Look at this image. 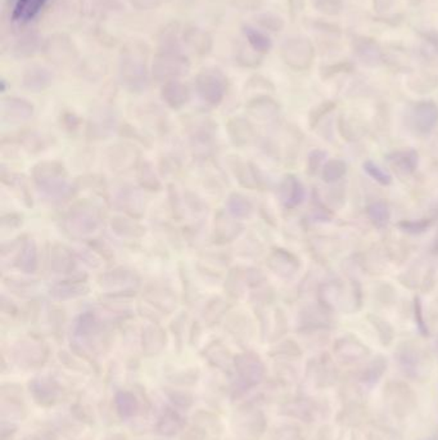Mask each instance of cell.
<instances>
[{"mask_svg": "<svg viewBox=\"0 0 438 440\" xmlns=\"http://www.w3.org/2000/svg\"><path fill=\"white\" fill-rule=\"evenodd\" d=\"M7 286H10L12 291H14V294H19V297H26L30 292H34V283L32 281H26V279H17V278H10L8 281H4Z\"/></svg>", "mask_w": 438, "mask_h": 440, "instance_id": "d6986e66", "label": "cell"}, {"mask_svg": "<svg viewBox=\"0 0 438 440\" xmlns=\"http://www.w3.org/2000/svg\"><path fill=\"white\" fill-rule=\"evenodd\" d=\"M48 0H17L12 19L16 22H29L30 19H35L39 12L43 10Z\"/></svg>", "mask_w": 438, "mask_h": 440, "instance_id": "9c48e42d", "label": "cell"}, {"mask_svg": "<svg viewBox=\"0 0 438 440\" xmlns=\"http://www.w3.org/2000/svg\"><path fill=\"white\" fill-rule=\"evenodd\" d=\"M32 179L50 201H63L72 196L74 187L67 182L65 166L57 161H43L34 166Z\"/></svg>", "mask_w": 438, "mask_h": 440, "instance_id": "6da1fadb", "label": "cell"}, {"mask_svg": "<svg viewBox=\"0 0 438 440\" xmlns=\"http://www.w3.org/2000/svg\"><path fill=\"white\" fill-rule=\"evenodd\" d=\"M144 199L140 194V192L132 186H123L118 188L116 200L117 206L127 212L132 217H139L142 215L144 210Z\"/></svg>", "mask_w": 438, "mask_h": 440, "instance_id": "8992f818", "label": "cell"}, {"mask_svg": "<svg viewBox=\"0 0 438 440\" xmlns=\"http://www.w3.org/2000/svg\"><path fill=\"white\" fill-rule=\"evenodd\" d=\"M365 170L368 172V174L372 177L373 179H375L377 182L381 183V184H390V177L384 172L383 169H381L379 166L374 165L373 163H365Z\"/></svg>", "mask_w": 438, "mask_h": 440, "instance_id": "ffe728a7", "label": "cell"}, {"mask_svg": "<svg viewBox=\"0 0 438 440\" xmlns=\"http://www.w3.org/2000/svg\"><path fill=\"white\" fill-rule=\"evenodd\" d=\"M228 130L230 141L237 147H243V146L251 143L253 139V134H255L252 128L242 120L231 121L229 124Z\"/></svg>", "mask_w": 438, "mask_h": 440, "instance_id": "7c38bea8", "label": "cell"}, {"mask_svg": "<svg viewBox=\"0 0 438 440\" xmlns=\"http://www.w3.org/2000/svg\"><path fill=\"white\" fill-rule=\"evenodd\" d=\"M228 212L236 219H246L252 214V205L239 193L230 194L228 199Z\"/></svg>", "mask_w": 438, "mask_h": 440, "instance_id": "4fadbf2b", "label": "cell"}, {"mask_svg": "<svg viewBox=\"0 0 438 440\" xmlns=\"http://www.w3.org/2000/svg\"><path fill=\"white\" fill-rule=\"evenodd\" d=\"M103 224V215L94 203L81 201L71 208L63 219V228L72 237L83 239L96 233Z\"/></svg>", "mask_w": 438, "mask_h": 440, "instance_id": "7a4b0ae2", "label": "cell"}, {"mask_svg": "<svg viewBox=\"0 0 438 440\" xmlns=\"http://www.w3.org/2000/svg\"><path fill=\"white\" fill-rule=\"evenodd\" d=\"M107 160L112 172H129L138 165L139 151L132 144H114L107 152Z\"/></svg>", "mask_w": 438, "mask_h": 440, "instance_id": "277c9868", "label": "cell"}, {"mask_svg": "<svg viewBox=\"0 0 438 440\" xmlns=\"http://www.w3.org/2000/svg\"><path fill=\"white\" fill-rule=\"evenodd\" d=\"M49 268L57 274H68L75 268V259L65 245L54 243L49 251Z\"/></svg>", "mask_w": 438, "mask_h": 440, "instance_id": "52a82bcc", "label": "cell"}, {"mask_svg": "<svg viewBox=\"0 0 438 440\" xmlns=\"http://www.w3.org/2000/svg\"><path fill=\"white\" fill-rule=\"evenodd\" d=\"M138 179L140 186L148 190V191H160L161 190V182L157 177V174L154 172V168L151 163L144 161L139 166V172H138Z\"/></svg>", "mask_w": 438, "mask_h": 440, "instance_id": "9a60e30c", "label": "cell"}, {"mask_svg": "<svg viewBox=\"0 0 438 440\" xmlns=\"http://www.w3.org/2000/svg\"><path fill=\"white\" fill-rule=\"evenodd\" d=\"M227 309H228L227 301L220 299V297H215L211 300L210 304L207 306V309L205 312V318L210 322H215L227 312Z\"/></svg>", "mask_w": 438, "mask_h": 440, "instance_id": "e0dca14e", "label": "cell"}, {"mask_svg": "<svg viewBox=\"0 0 438 440\" xmlns=\"http://www.w3.org/2000/svg\"><path fill=\"white\" fill-rule=\"evenodd\" d=\"M99 286L116 297H132L135 295L139 288V277L129 269L118 268L102 274L99 279Z\"/></svg>", "mask_w": 438, "mask_h": 440, "instance_id": "3957f363", "label": "cell"}, {"mask_svg": "<svg viewBox=\"0 0 438 440\" xmlns=\"http://www.w3.org/2000/svg\"><path fill=\"white\" fill-rule=\"evenodd\" d=\"M228 165L230 170L234 174V177L238 179L239 184L243 187H252L253 177L251 170L248 169L247 163H243L239 156H229Z\"/></svg>", "mask_w": 438, "mask_h": 440, "instance_id": "5bb4252c", "label": "cell"}, {"mask_svg": "<svg viewBox=\"0 0 438 440\" xmlns=\"http://www.w3.org/2000/svg\"><path fill=\"white\" fill-rule=\"evenodd\" d=\"M117 407H118V411L123 414V416H132L136 411L138 408V404L135 402V398L133 395L127 394V392H121L118 397H117Z\"/></svg>", "mask_w": 438, "mask_h": 440, "instance_id": "ac0fdd59", "label": "cell"}, {"mask_svg": "<svg viewBox=\"0 0 438 440\" xmlns=\"http://www.w3.org/2000/svg\"><path fill=\"white\" fill-rule=\"evenodd\" d=\"M111 227L114 233L121 237L139 239L145 233V228L140 223L126 217H114L111 219Z\"/></svg>", "mask_w": 438, "mask_h": 440, "instance_id": "30bf717a", "label": "cell"}, {"mask_svg": "<svg viewBox=\"0 0 438 440\" xmlns=\"http://www.w3.org/2000/svg\"><path fill=\"white\" fill-rule=\"evenodd\" d=\"M144 344L147 348H151L152 350H160L166 337L163 330L157 325L149 326L144 331Z\"/></svg>", "mask_w": 438, "mask_h": 440, "instance_id": "2e32d148", "label": "cell"}, {"mask_svg": "<svg viewBox=\"0 0 438 440\" xmlns=\"http://www.w3.org/2000/svg\"><path fill=\"white\" fill-rule=\"evenodd\" d=\"M89 283L85 278H74L61 281L50 288V297L54 300L65 301V300H74L77 297H85L89 292Z\"/></svg>", "mask_w": 438, "mask_h": 440, "instance_id": "5b68a950", "label": "cell"}, {"mask_svg": "<svg viewBox=\"0 0 438 440\" xmlns=\"http://www.w3.org/2000/svg\"><path fill=\"white\" fill-rule=\"evenodd\" d=\"M242 230H243L242 224L231 215L229 217L224 211H220L216 215L213 236L220 243H225L237 239L242 233Z\"/></svg>", "mask_w": 438, "mask_h": 440, "instance_id": "ba28073f", "label": "cell"}, {"mask_svg": "<svg viewBox=\"0 0 438 440\" xmlns=\"http://www.w3.org/2000/svg\"><path fill=\"white\" fill-rule=\"evenodd\" d=\"M145 299L153 308L161 309L163 312H171L176 306V299L170 291L161 288H151L145 291Z\"/></svg>", "mask_w": 438, "mask_h": 440, "instance_id": "8fae6325", "label": "cell"}]
</instances>
